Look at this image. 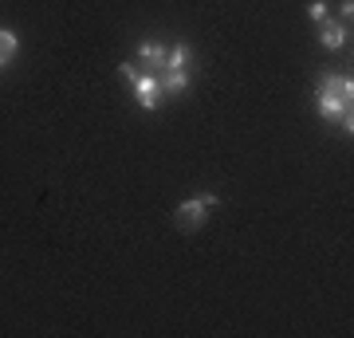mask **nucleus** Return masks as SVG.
I'll list each match as a JSON object with an SVG mask.
<instances>
[{"label": "nucleus", "instance_id": "nucleus-1", "mask_svg": "<svg viewBox=\"0 0 354 338\" xmlns=\"http://www.w3.org/2000/svg\"><path fill=\"white\" fill-rule=\"evenodd\" d=\"M118 75L130 83V91H134V99H138L142 111H158L162 91H158V75L153 71H138L134 63H118Z\"/></svg>", "mask_w": 354, "mask_h": 338}, {"label": "nucleus", "instance_id": "nucleus-2", "mask_svg": "<svg viewBox=\"0 0 354 338\" xmlns=\"http://www.w3.org/2000/svg\"><path fill=\"white\" fill-rule=\"evenodd\" d=\"M216 205H221L216 193H197V197L181 200V205H177V213H174L177 228H181V232H197V228L209 220V213H213Z\"/></svg>", "mask_w": 354, "mask_h": 338}, {"label": "nucleus", "instance_id": "nucleus-3", "mask_svg": "<svg viewBox=\"0 0 354 338\" xmlns=\"http://www.w3.org/2000/svg\"><path fill=\"white\" fill-rule=\"evenodd\" d=\"M319 114L327 118V122L342 126L346 134L354 130V114H351V99H330V95H319Z\"/></svg>", "mask_w": 354, "mask_h": 338}, {"label": "nucleus", "instance_id": "nucleus-4", "mask_svg": "<svg viewBox=\"0 0 354 338\" xmlns=\"http://www.w3.org/2000/svg\"><path fill=\"white\" fill-rule=\"evenodd\" d=\"M158 75V91L162 95H181V91H189V67H162V71H153Z\"/></svg>", "mask_w": 354, "mask_h": 338}, {"label": "nucleus", "instance_id": "nucleus-5", "mask_svg": "<svg viewBox=\"0 0 354 338\" xmlns=\"http://www.w3.org/2000/svg\"><path fill=\"white\" fill-rule=\"evenodd\" d=\"M319 44H323V48L327 51H342L346 48V24H342V20H319Z\"/></svg>", "mask_w": 354, "mask_h": 338}, {"label": "nucleus", "instance_id": "nucleus-6", "mask_svg": "<svg viewBox=\"0 0 354 338\" xmlns=\"http://www.w3.org/2000/svg\"><path fill=\"white\" fill-rule=\"evenodd\" d=\"M319 95H330V99H351V95H354V79L327 71V75L319 79Z\"/></svg>", "mask_w": 354, "mask_h": 338}, {"label": "nucleus", "instance_id": "nucleus-7", "mask_svg": "<svg viewBox=\"0 0 354 338\" xmlns=\"http://www.w3.org/2000/svg\"><path fill=\"white\" fill-rule=\"evenodd\" d=\"M165 44H158V39H146V44H138V63L142 71H162L165 67Z\"/></svg>", "mask_w": 354, "mask_h": 338}, {"label": "nucleus", "instance_id": "nucleus-8", "mask_svg": "<svg viewBox=\"0 0 354 338\" xmlns=\"http://www.w3.org/2000/svg\"><path fill=\"white\" fill-rule=\"evenodd\" d=\"M189 59H193L189 44H174V48L165 51V67H189Z\"/></svg>", "mask_w": 354, "mask_h": 338}, {"label": "nucleus", "instance_id": "nucleus-9", "mask_svg": "<svg viewBox=\"0 0 354 338\" xmlns=\"http://www.w3.org/2000/svg\"><path fill=\"white\" fill-rule=\"evenodd\" d=\"M0 51H4V59H12L16 51H20V39H16L12 28H0Z\"/></svg>", "mask_w": 354, "mask_h": 338}, {"label": "nucleus", "instance_id": "nucleus-10", "mask_svg": "<svg viewBox=\"0 0 354 338\" xmlns=\"http://www.w3.org/2000/svg\"><path fill=\"white\" fill-rule=\"evenodd\" d=\"M307 16H311V20H327V4H323V0H311V4H307Z\"/></svg>", "mask_w": 354, "mask_h": 338}, {"label": "nucleus", "instance_id": "nucleus-11", "mask_svg": "<svg viewBox=\"0 0 354 338\" xmlns=\"http://www.w3.org/2000/svg\"><path fill=\"white\" fill-rule=\"evenodd\" d=\"M4 67H8V59H4V51H0V71H4Z\"/></svg>", "mask_w": 354, "mask_h": 338}]
</instances>
